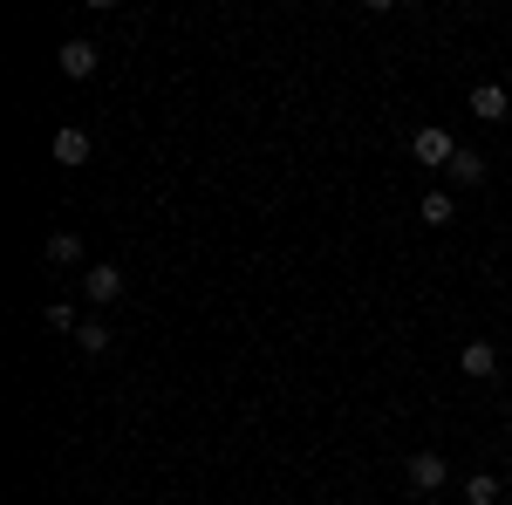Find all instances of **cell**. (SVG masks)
<instances>
[{
	"instance_id": "5b68a950",
	"label": "cell",
	"mask_w": 512,
	"mask_h": 505,
	"mask_svg": "<svg viewBox=\"0 0 512 505\" xmlns=\"http://www.w3.org/2000/svg\"><path fill=\"white\" fill-rule=\"evenodd\" d=\"M458 369L485 383V376H499V349H492V342H465V349H458Z\"/></svg>"
},
{
	"instance_id": "ba28073f",
	"label": "cell",
	"mask_w": 512,
	"mask_h": 505,
	"mask_svg": "<svg viewBox=\"0 0 512 505\" xmlns=\"http://www.w3.org/2000/svg\"><path fill=\"white\" fill-rule=\"evenodd\" d=\"M444 178H451V185H478V178H485V157H478V151H465V144H458V157L444 164Z\"/></svg>"
},
{
	"instance_id": "7c38bea8",
	"label": "cell",
	"mask_w": 512,
	"mask_h": 505,
	"mask_svg": "<svg viewBox=\"0 0 512 505\" xmlns=\"http://www.w3.org/2000/svg\"><path fill=\"white\" fill-rule=\"evenodd\" d=\"M76 349L82 355H103V349H110V328H103V321H82V328H76Z\"/></svg>"
},
{
	"instance_id": "277c9868",
	"label": "cell",
	"mask_w": 512,
	"mask_h": 505,
	"mask_svg": "<svg viewBox=\"0 0 512 505\" xmlns=\"http://www.w3.org/2000/svg\"><path fill=\"white\" fill-rule=\"evenodd\" d=\"M444 478H451V465H444L437 451H417V458H410V485H417V492H444Z\"/></svg>"
},
{
	"instance_id": "8992f818",
	"label": "cell",
	"mask_w": 512,
	"mask_h": 505,
	"mask_svg": "<svg viewBox=\"0 0 512 505\" xmlns=\"http://www.w3.org/2000/svg\"><path fill=\"white\" fill-rule=\"evenodd\" d=\"M89 151H96V144H89V130H76V123H69V130H55V164H89Z\"/></svg>"
},
{
	"instance_id": "7a4b0ae2",
	"label": "cell",
	"mask_w": 512,
	"mask_h": 505,
	"mask_svg": "<svg viewBox=\"0 0 512 505\" xmlns=\"http://www.w3.org/2000/svg\"><path fill=\"white\" fill-rule=\"evenodd\" d=\"M410 151H417L424 171H437V164H451V157H458V144H451V130H417V137H410Z\"/></svg>"
},
{
	"instance_id": "4fadbf2b",
	"label": "cell",
	"mask_w": 512,
	"mask_h": 505,
	"mask_svg": "<svg viewBox=\"0 0 512 505\" xmlns=\"http://www.w3.org/2000/svg\"><path fill=\"white\" fill-rule=\"evenodd\" d=\"M41 321H48L55 335H76V328H82V321H76V308H69V301H55V308L41 314Z\"/></svg>"
},
{
	"instance_id": "52a82bcc",
	"label": "cell",
	"mask_w": 512,
	"mask_h": 505,
	"mask_svg": "<svg viewBox=\"0 0 512 505\" xmlns=\"http://www.w3.org/2000/svg\"><path fill=\"white\" fill-rule=\"evenodd\" d=\"M472 110H478V123L512 117V110H506V89H499V82H478V89H472Z\"/></svg>"
},
{
	"instance_id": "30bf717a",
	"label": "cell",
	"mask_w": 512,
	"mask_h": 505,
	"mask_svg": "<svg viewBox=\"0 0 512 505\" xmlns=\"http://www.w3.org/2000/svg\"><path fill=\"white\" fill-rule=\"evenodd\" d=\"M451 219H458L451 192H424V226H451Z\"/></svg>"
},
{
	"instance_id": "9c48e42d",
	"label": "cell",
	"mask_w": 512,
	"mask_h": 505,
	"mask_svg": "<svg viewBox=\"0 0 512 505\" xmlns=\"http://www.w3.org/2000/svg\"><path fill=\"white\" fill-rule=\"evenodd\" d=\"M48 260H55V267H82V239L76 233H55V239H48Z\"/></svg>"
},
{
	"instance_id": "8fae6325",
	"label": "cell",
	"mask_w": 512,
	"mask_h": 505,
	"mask_svg": "<svg viewBox=\"0 0 512 505\" xmlns=\"http://www.w3.org/2000/svg\"><path fill=\"white\" fill-rule=\"evenodd\" d=\"M499 492H506V485H499L492 471H472V485H465V499H472V505H499Z\"/></svg>"
},
{
	"instance_id": "3957f363",
	"label": "cell",
	"mask_w": 512,
	"mask_h": 505,
	"mask_svg": "<svg viewBox=\"0 0 512 505\" xmlns=\"http://www.w3.org/2000/svg\"><path fill=\"white\" fill-rule=\"evenodd\" d=\"M55 62H62V76H69V82H89V76H96V41H62V55H55Z\"/></svg>"
},
{
	"instance_id": "6da1fadb",
	"label": "cell",
	"mask_w": 512,
	"mask_h": 505,
	"mask_svg": "<svg viewBox=\"0 0 512 505\" xmlns=\"http://www.w3.org/2000/svg\"><path fill=\"white\" fill-rule=\"evenodd\" d=\"M82 294H89L96 308H110V301L123 294V273L110 267V260H96V267H82Z\"/></svg>"
}]
</instances>
